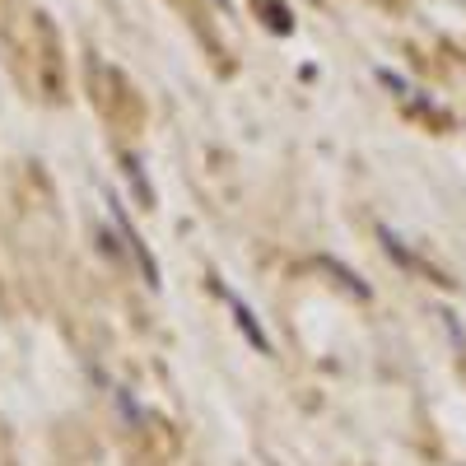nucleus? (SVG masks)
Returning <instances> with one entry per match:
<instances>
[{
	"label": "nucleus",
	"instance_id": "f257e3e1",
	"mask_svg": "<svg viewBox=\"0 0 466 466\" xmlns=\"http://www.w3.org/2000/svg\"><path fill=\"white\" fill-rule=\"evenodd\" d=\"M107 206H112V228H116V233H122V243L131 248V257H136V261L145 266V285H149V289H159V285H164V276H159V261H154V252L145 248V238H140V233H136V224H131V215H127V206H122V201H116V197H112Z\"/></svg>",
	"mask_w": 466,
	"mask_h": 466
},
{
	"label": "nucleus",
	"instance_id": "f03ea898",
	"mask_svg": "<svg viewBox=\"0 0 466 466\" xmlns=\"http://www.w3.org/2000/svg\"><path fill=\"white\" fill-rule=\"evenodd\" d=\"M228 308H233V318H238V327H243V336L261 350V355H270V336L261 331V322H257V313H252V308L238 299V294H228Z\"/></svg>",
	"mask_w": 466,
	"mask_h": 466
}]
</instances>
